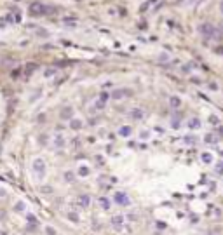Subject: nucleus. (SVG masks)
Returning <instances> with one entry per match:
<instances>
[{
  "label": "nucleus",
  "mask_w": 223,
  "mask_h": 235,
  "mask_svg": "<svg viewBox=\"0 0 223 235\" xmlns=\"http://www.w3.org/2000/svg\"><path fill=\"white\" fill-rule=\"evenodd\" d=\"M159 59H160V61H166V59H169V54H167V56H166V54H164V56H160V58H159Z\"/></svg>",
  "instance_id": "6ab92c4d"
},
{
  "label": "nucleus",
  "mask_w": 223,
  "mask_h": 235,
  "mask_svg": "<svg viewBox=\"0 0 223 235\" xmlns=\"http://www.w3.org/2000/svg\"><path fill=\"white\" fill-rule=\"evenodd\" d=\"M99 202H101V206H103V209H108V207H110V202H108L106 198H103V197H101V198H99Z\"/></svg>",
  "instance_id": "f3484780"
},
{
  "label": "nucleus",
  "mask_w": 223,
  "mask_h": 235,
  "mask_svg": "<svg viewBox=\"0 0 223 235\" xmlns=\"http://www.w3.org/2000/svg\"><path fill=\"white\" fill-rule=\"evenodd\" d=\"M220 136H223V127H220Z\"/></svg>",
  "instance_id": "412c9836"
},
{
  "label": "nucleus",
  "mask_w": 223,
  "mask_h": 235,
  "mask_svg": "<svg viewBox=\"0 0 223 235\" xmlns=\"http://www.w3.org/2000/svg\"><path fill=\"white\" fill-rule=\"evenodd\" d=\"M199 32L204 35L206 39H214V40L222 39V32H220V30H216L213 24H207V23H204V24H201V26H199Z\"/></svg>",
  "instance_id": "f257e3e1"
},
{
  "label": "nucleus",
  "mask_w": 223,
  "mask_h": 235,
  "mask_svg": "<svg viewBox=\"0 0 223 235\" xmlns=\"http://www.w3.org/2000/svg\"><path fill=\"white\" fill-rule=\"evenodd\" d=\"M152 2H155V0H148V4H152Z\"/></svg>",
  "instance_id": "5701e85b"
},
{
  "label": "nucleus",
  "mask_w": 223,
  "mask_h": 235,
  "mask_svg": "<svg viewBox=\"0 0 223 235\" xmlns=\"http://www.w3.org/2000/svg\"><path fill=\"white\" fill-rule=\"evenodd\" d=\"M78 202H80V204H84V206L87 207V206H89V197H87V195H80V197H78Z\"/></svg>",
  "instance_id": "dca6fc26"
},
{
  "label": "nucleus",
  "mask_w": 223,
  "mask_h": 235,
  "mask_svg": "<svg viewBox=\"0 0 223 235\" xmlns=\"http://www.w3.org/2000/svg\"><path fill=\"white\" fill-rule=\"evenodd\" d=\"M218 153H220V155H222V157H223V150H220V152H218Z\"/></svg>",
  "instance_id": "4be33fe9"
},
{
  "label": "nucleus",
  "mask_w": 223,
  "mask_h": 235,
  "mask_svg": "<svg viewBox=\"0 0 223 235\" xmlns=\"http://www.w3.org/2000/svg\"><path fill=\"white\" fill-rule=\"evenodd\" d=\"M54 9L53 7H47V5H44V4H40V2H33L32 5H30V12L32 14H51Z\"/></svg>",
  "instance_id": "f03ea898"
},
{
  "label": "nucleus",
  "mask_w": 223,
  "mask_h": 235,
  "mask_svg": "<svg viewBox=\"0 0 223 235\" xmlns=\"http://www.w3.org/2000/svg\"><path fill=\"white\" fill-rule=\"evenodd\" d=\"M188 127L190 129H199L201 127V120L199 118H190L188 120Z\"/></svg>",
  "instance_id": "1a4fd4ad"
},
{
  "label": "nucleus",
  "mask_w": 223,
  "mask_h": 235,
  "mask_svg": "<svg viewBox=\"0 0 223 235\" xmlns=\"http://www.w3.org/2000/svg\"><path fill=\"white\" fill-rule=\"evenodd\" d=\"M169 106L171 108H180L181 106V99L178 98V96H171L169 98Z\"/></svg>",
  "instance_id": "423d86ee"
},
{
  "label": "nucleus",
  "mask_w": 223,
  "mask_h": 235,
  "mask_svg": "<svg viewBox=\"0 0 223 235\" xmlns=\"http://www.w3.org/2000/svg\"><path fill=\"white\" fill-rule=\"evenodd\" d=\"M80 174H89V169H87V167H82V169H80Z\"/></svg>",
  "instance_id": "a211bd4d"
},
{
  "label": "nucleus",
  "mask_w": 223,
  "mask_h": 235,
  "mask_svg": "<svg viewBox=\"0 0 223 235\" xmlns=\"http://www.w3.org/2000/svg\"><path fill=\"white\" fill-rule=\"evenodd\" d=\"M108 99H110V94H108V92H101V94H99V103H103V105H105Z\"/></svg>",
  "instance_id": "4468645a"
},
{
  "label": "nucleus",
  "mask_w": 223,
  "mask_h": 235,
  "mask_svg": "<svg viewBox=\"0 0 223 235\" xmlns=\"http://www.w3.org/2000/svg\"><path fill=\"white\" fill-rule=\"evenodd\" d=\"M131 94H132V91H131V89L122 87V89H115V91H112L110 98L112 99H122V98H129Z\"/></svg>",
  "instance_id": "7ed1b4c3"
},
{
  "label": "nucleus",
  "mask_w": 223,
  "mask_h": 235,
  "mask_svg": "<svg viewBox=\"0 0 223 235\" xmlns=\"http://www.w3.org/2000/svg\"><path fill=\"white\" fill-rule=\"evenodd\" d=\"M131 117L134 118V120H141V118H145V112H143L141 108H134V110L131 112Z\"/></svg>",
  "instance_id": "39448f33"
},
{
  "label": "nucleus",
  "mask_w": 223,
  "mask_h": 235,
  "mask_svg": "<svg viewBox=\"0 0 223 235\" xmlns=\"http://www.w3.org/2000/svg\"><path fill=\"white\" fill-rule=\"evenodd\" d=\"M70 127H72V129H75V131H78V129H82V122H80L78 118H75V120H72Z\"/></svg>",
  "instance_id": "9d476101"
},
{
  "label": "nucleus",
  "mask_w": 223,
  "mask_h": 235,
  "mask_svg": "<svg viewBox=\"0 0 223 235\" xmlns=\"http://www.w3.org/2000/svg\"><path fill=\"white\" fill-rule=\"evenodd\" d=\"M207 120H209V122H211L213 125H218V124H220V118L216 117V115H213V113H211V115L207 117Z\"/></svg>",
  "instance_id": "2eb2a0df"
},
{
  "label": "nucleus",
  "mask_w": 223,
  "mask_h": 235,
  "mask_svg": "<svg viewBox=\"0 0 223 235\" xmlns=\"http://www.w3.org/2000/svg\"><path fill=\"white\" fill-rule=\"evenodd\" d=\"M122 223H124V216H113V218H112V225H113L115 228H120Z\"/></svg>",
  "instance_id": "6e6552de"
},
{
  "label": "nucleus",
  "mask_w": 223,
  "mask_h": 235,
  "mask_svg": "<svg viewBox=\"0 0 223 235\" xmlns=\"http://www.w3.org/2000/svg\"><path fill=\"white\" fill-rule=\"evenodd\" d=\"M202 162H204V164H211V162H213V155L207 153V152H204V153H202Z\"/></svg>",
  "instance_id": "9b49d317"
},
{
  "label": "nucleus",
  "mask_w": 223,
  "mask_h": 235,
  "mask_svg": "<svg viewBox=\"0 0 223 235\" xmlns=\"http://www.w3.org/2000/svg\"><path fill=\"white\" fill-rule=\"evenodd\" d=\"M113 198H115V200H117L119 204H122V206H129V204H131L129 197L126 195L124 192H117V193H115V197H113Z\"/></svg>",
  "instance_id": "20e7f679"
},
{
  "label": "nucleus",
  "mask_w": 223,
  "mask_h": 235,
  "mask_svg": "<svg viewBox=\"0 0 223 235\" xmlns=\"http://www.w3.org/2000/svg\"><path fill=\"white\" fill-rule=\"evenodd\" d=\"M204 143L206 145H216V143H218V138H216V134H206Z\"/></svg>",
  "instance_id": "0eeeda50"
},
{
  "label": "nucleus",
  "mask_w": 223,
  "mask_h": 235,
  "mask_svg": "<svg viewBox=\"0 0 223 235\" xmlns=\"http://www.w3.org/2000/svg\"><path fill=\"white\" fill-rule=\"evenodd\" d=\"M119 133H120V136H129L131 133H132V129H131V127H120V131H119Z\"/></svg>",
  "instance_id": "ddd939ff"
},
{
  "label": "nucleus",
  "mask_w": 223,
  "mask_h": 235,
  "mask_svg": "<svg viewBox=\"0 0 223 235\" xmlns=\"http://www.w3.org/2000/svg\"><path fill=\"white\" fill-rule=\"evenodd\" d=\"M220 11H222V14H223V2L220 4Z\"/></svg>",
  "instance_id": "aec40b11"
},
{
  "label": "nucleus",
  "mask_w": 223,
  "mask_h": 235,
  "mask_svg": "<svg viewBox=\"0 0 223 235\" xmlns=\"http://www.w3.org/2000/svg\"><path fill=\"white\" fill-rule=\"evenodd\" d=\"M72 115H73V112H72V108H65V110L61 112V117H63V118H70V117H72Z\"/></svg>",
  "instance_id": "f8f14e48"
}]
</instances>
